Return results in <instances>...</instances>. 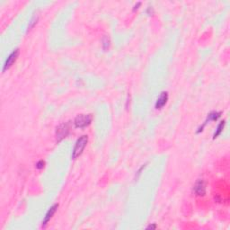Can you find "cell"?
Returning a JSON list of instances; mask_svg holds the SVG:
<instances>
[{
    "label": "cell",
    "mask_w": 230,
    "mask_h": 230,
    "mask_svg": "<svg viewBox=\"0 0 230 230\" xmlns=\"http://www.w3.org/2000/svg\"><path fill=\"white\" fill-rule=\"evenodd\" d=\"M88 143V136L87 135H83L81 136L75 144L73 151H72V159H76L77 158H79L85 147H86V145Z\"/></svg>",
    "instance_id": "obj_1"
},
{
    "label": "cell",
    "mask_w": 230,
    "mask_h": 230,
    "mask_svg": "<svg viewBox=\"0 0 230 230\" xmlns=\"http://www.w3.org/2000/svg\"><path fill=\"white\" fill-rule=\"evenodd\" d=\"M92 115L91 114H80L77 115L74 121L75 128L77 129H85L88 127L92 122Z\"/></svg>",
    "instance_id": "obj_2"
},
{
    "label": "cell",
    "mask_w": 230,
    "mask_h": 230,
    "mask_svg": "<svg viewBox=\"0 0 230 230\" xmlns=\"http://www.w3.org/2000/svg\"><path fill=\"white\" fill-rule=\"evenodd\" d=\"M69 133V123H62L56 129V137H57V142H60L62 139H64Z\"/></svg>",
    "instance_id": "obj_3"
},
{
    "label": "cell",
    "mask_w": 230,
    "mask_h": 230,
    "mask_svg": "<svg viewBox=\"0 0 230 230\" xmlns=\"http://www.w3.org/2000/svg\"><path fill=\"white\" fill-rule=\"evenodd\" d=\"M19 52H20V51H19V49H16V50H14L10 53V55H9L8 58H6V62H5V64H4V66H3V70H2V71L5 72L6 70H7L8 69H10V68L13 66V64L16 61L17 58L19 56Z\"/></svg>",
    "instance_id": "obj_4"
},
{
    "label": "cell",
    "mask_w": 230,
    "mask_h": 230,
    "mask_svg": "<svg viewBox=\"0 0 230 230\" xmlns=\"http://www.w3.org/2000/svg\"><path fill=\"white\" fill-rule=\"evenodd\" d=\"M193 191L198 196H204L206 193V184L202 179H199L193 187Z\"/></svg>",
    "instance_id": "obj_5"
},
{
    "label": "cell",
    "mask_w": 230,
    "mask_h": 230,
    "mask_svg": "<svg viewBox=\"0 0 230 230\" xmlns=\"http://www.w3.org/2000/svg\"><path fill=\"white\" fill-rule=\"evenodd\" d=\"M58 208V204H54L53 206H51V207L49 209V210L47 211V213H46V215H45V217H44V218H43V228H45V227L48 225V223L50 221V219L52 218L53 215H54L55 212L57 211Z\"/></svg>",
    "instance_id": "obj_6"
},
{
    "label": "cell",
    "mask_w": 230,
    "mask_h": 230,
    "mask_svg": "<svg viewBox=\"0 0 230 230\" xmlns=\"http://www.w3.org/2000/svg\"><path fill=\"white\" fill-rule=\"evenodd\" d=\"M168 101V93L167 92H162L158 98V100L156 102V109L157 110H161L167 102Z\"/></svg>",
    "instance_id": "obj_7"
},
{
    "label": "cell",
    "mask_w": 230,
    "mask_h": 230,
    "mask_svg": "<svg viewBox=\"0 0 230 230\" xmlns=\"http://www.w3.org/2000/svg\"><path fill=\"white\" fill-rule=\"evenodd\" d=\"M225 125H226V121H221L220 122H219V124L217 125V129H216L215 132H214V134H213V139H216V138H217L221 133H222V131H223V129L225 128Z\"/></svg>",
    "instance_id": "obj_8"
},
{
    "label": "cell",
    "mask_w": 230,
    "mask_h": 230,
    "mask_svg": "<svg viewBox=\"0 0 230 230\" xmlns=\"http://www.w3.org/2000/svg\"><path fill=\"white\" fill-rule=\"evenodd\" d=\"M221 114L222 113L220 112H211L210 114H208V117H207L205 121L208 123L209 121H217L220 118Z\"/></svg>",
    "instance_id": "obj_9"
},
{
    "label": "cell",
    "mask_w": 230,
    "mask_h": 230,
    "mask_svg": "<svg viewBox=\"0 0 230 230\" xmlns=\"http://www.w3.org/2000/svg\"><path fill=\"white\" fill-rule=\"evenodd\" d=\"M102 48H103V50H107V49H109L110 44H111V42H110V39H109L108 37H103V39H102Z\"/></svg>",
    "instance_id": "obj_10"
},
{
    "label": "cell",
    "mask_w": 230,
    "mask_h": 230,
    "mask_svg": "<svg viewBox=\"0 0 230 230\" xmlns=\"http://www.w3.org/2000/svg\"><path fill=\"white\" fill-rule=\"evenodd\" d=\"M38 18H39L38 14H37V15H36V14H34V15L32 16V20H31V22H30V24H29V26H28V30H30L31 28H32V27H33V26L37 24Z\"/></svg>",
    "instance_id": "obj_11"
},
{
    "label": "cell",
    "mask_w": 230,
    "mask_h": 230,
    "mask_svg": "<svg viewBox=\"0 0 230 230\" xmlns=\"http://www.w3.org/2000/svg\"><path fill=\"white\" fill-rule=\"evenodd\" d=\"M44 165H45V162H44L43 160H40V161L37 162V164H36V168L39 169V170H41V169H43V167H44Z\"/></svg>",
    "instance_id": "obj_12"
},
{
    "label": "cell",
    "mask_w": 230,
    "mask_h": 230,
    "mask_svg": "<svg viewBox=\"0 0 230 230\" xmlns=\"http://www.w3.org/2000/svg\"><path fill=\"white\" fill-rule=\"evenodd\" d=\"M146 166H147V164L143 165H142V166H141V167H140V168L139 169V171H138V172H137V173H136V177H137V179H138V178L139 177V175L141 174V172H142V171H143L144 169H145V167H146Z\"/></svg>",
    "instance_id": "obj_13"
},
{
    "label": "cell",
    "mask_w": 230,
    "mask_h": 230,
    "mask_svg": "<svg viewBox=\"0 0 230 230\" xmlns=\"http://www.w3.org/2000/svg\"><path fill=\"white\" fill-rule=\"evenodd\" d=\"M146 12H147V14H148V15H152V14H154V9H153L152 6H148Z\"/></svg>",
    "instance_id": "obj_14"
},
{
    "label": "cell",
    "mask_w": 230,
    "mask_h": 230,
    "mask_svg": "<svg viewBox=\"0 0 230 230\" xmlns=\"http://www.w3.org/2000/svg\"><path fill=\"white\" fill-rule=\"evenodd\" d=\"M140 5H141V3H140V2H138L137 4H135V5H134V6H133V11H136V10H138V9L139 8Z\"/></svg>",
    "instance_id": "obj_15"
},
{
    "label": "cell",
    "mask_w": 230,
    "mask_h": 230,
    "mask_svg": "<svg viewBox=\"0 0 230 230\" xmlns=\"http://www.w3.org/2000/svg\"><path fill=\"white\" fill-rule=\"evenodd\" d=\"M156 228H157L156 224H152V225H149L148 227H147V229H156Z\"/></svg>",
    "instance_id": "obj_16"
}]
</instances>
